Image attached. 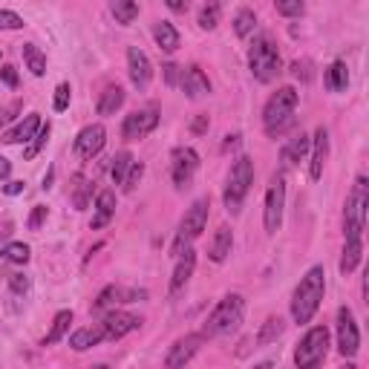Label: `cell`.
<instances>
[{
    "instance_id": "obj_50",
    "label": "cell",
    "mask_w": 369,
    "mask_h": 369,
    "mask_svg": "<svg viewBox=\"0 0 369 369\" xmlns=\"http://www.w3.org/2000/svg\"><path fill=\"white\" fill-rule=\"evenodd\" d=\"M191 130H194V133H205V130H208V116H199V119L191 124Z\"/></svg>"
},
{
    "instance_id": "obj_49",
    "label": "cell",
    "mask_w": 369,
    "mask_h": 369,
    "mask_svg": "<svg viewBox=\"0 0 369 369\" xmlns=\"http://www.w3.org/2000/svg\"><path fill=\"white\" fill-rule=\"evenodd\" d=\"M165 4H168L170 12H184V9L191 6V0H165Z\"/></svg>"
},
{
    "instance_id": "obj_27",
    "label": "cell",
    "mask_w": 369,
    "mask_h": 369,
    "mask_svg": "<svg viewBox=\"0 0 369 369\" xmlns=\"http://www.w3.org/2000/svg\"><path fill=\"white\" fill-rule=\"evenodd\" d=\"M153 38H156L159 49H165V52H176V49H179V32H176V26L168 23V20H159V23L153 26Z\"/></svg>"
},
{
    "instance_id": "obj_34",
    "label": "cell",
    "mask_w": 369,
    "mask_h": 369,
    "mask_svg": "<svg viewBox=\"0 0 369 369\" xmlns=\"http://www.w3.org/2000/svg\"><path fill=\"white\" fill-rule=\"evenodd\" d=\"M29 245L26 242H9L4 245V251H0V257H4L6 263H15V266H26L29 263Z\"/></svg>"
},
{
    "instance_id": "obj_39",
    "label": "cell",
    "mask_w": 369,
    "mask_h": 369,
    "mask_svg": "<svg viewBox=\"0 0 369 369\" xmlns=\"http://www.w3.org/2000/svg\"><path fill=\"white\" fill-rule=\"evenodd\" d=\"M72 182H76V194H72V202H76L78 211H84L87 202H90V184H87V179H84L81 173H78L76 179H72Z\"/></svg>"
},
{
    "instance_id": "obj_24",
    "label": "cell",
    "mask_w": 369,
    "mask_h": 369,
    "mask_svg": "<svg viewBox=\"0 0 369 369\" xmlns=\"http://www.w3.org/2000/svg\"><path fill=\"white\" fill-rule=\"evenodd\" d=\"M101 341H107L101 326H87V329H78V332H72V335H69V346L76 349V352H84V349H90V346H98Z\"/></svg>"
},
{
    "instance_id": "obj_28",
    "label": "cell",
    "mask_w": 369,
    "mask_h": 369,
    "mask_svg": "<svg viewBox=\"0 0 369 369\" xmlns=\"http://www.w3.org/2000/svg\"><path fill=\"white\" fill-rule=\"evenodd\" d=\"M361 257H363V240H346L344 245V257H341V274H352L355 266L361 263Z\"/></svg>"
},
{
    "instance_id": "obj_20",
    "label": "cell",
    "mask_w": 369,
    "mask_h": 369,
    "mask_svg": "<svg viewBox=\"0 0 369 369\" xmlns=\"http://www.w3.org/2000/svg\"><path fill=\"white\" fill-rule=\"evenodd\" d=\"M312 165H309V176L317 182L323 176V168H326V159H329V130L326 127H317L315 130V139H312Z\"/></svg>"
},
{
    "instance_id": "obj_3",
    "label": "cell",
    "mask_w": 369,
    "mask_h": 369,
    "mask_svg": "<svg viewBox=\"0 0 369 369\" xmlns=\"http://www.w3.org/2000/svg\"><path fill=\"white\" fill-rule=\"evenodd\" d=\"M242 312H245V300H242V294H226V298L216 303V309L208 315V323H205L202 338L231 335V332L242 323Z\"/></svg>"
},
{
    "instance_id": "obj_26",
    "label": "cell",
    "mask_w": 369,
    "mask_h": 369,
    "mask_svg": "<svg viewBox=\"0 0 369 369\" xmlns=\"http://www.w3.org/2000/svg\"><path fill=\"white\" fill-rule=\"evenodd\" d=\"M122 104H124V90L119 84H110L101 93V98H98V113L101 116H113L116 110H122Z\"/></svg>"
},
{
    "instance_id": "obj_40",
    "label": "cell",
    "mask_w": 369,
    "mask_h": 369,
    "mask_svg": "<svg viewBox=\"0 0 369 369\" xmlns=\"http://www.w3.org/2000/svg\"><path fill=\"white\" fill-rule=\"evenodd\" d=\"M274 6H277V12L283 18H300L303 9H306L303 0H274Z\"/></svg>"
},
{
    "instance_id": "obj_43",
    "label": "cell",
    "mask_w": 369,
    "mask_h": 369,
    "mask_svg": "<svg viewBox=\"0 0 369 369\" xmlns=\"http://www.w3.org/2000/svg\"><path fill=\"white\" fill-rule=\"evenodd\" d=\"M141 173H144V165H141V162H133L130 173H127L124 182H122V188H124V191H133V188H136V182L141 179Z\"/></svg>"
},
{
    "instance_id": "obj_32",
    "label": "cell",
    "mask_w": 369,
    "mask_h": 369,
    "mask_svg": "<svg viewBox=\"0 0 369 369\" xmlns=\"http://www.w3.org/2000/svg\"><path fill=\"white\" fill-rule=\"evenodd\" d=\"M69 323H72V312H69V309L58 312V315H55V320H52L49 335L44 338V346H52V344H58V341L66 335V332H69Z\"/></svg>"
},
{
    "instance_id": "obj_13",
    "label": "cell",
    "mask_w": 369,
    "mask_h": 369,
    "mask_svg": "<svg viewBox=\"0 0 369 369\" xmlns=\"http://www.w3.org/2000/svg\"><path fill=\"white\" fill-rule=\"evenodd\" d=\"M139 326H141V317L127 315V312H122V309L107 312L104 320H101V329H104V338H107V341H119V338L127 335V332L139 329Z\"/></svg>"
},
{
    "instance_id": "obj_45",
    "label": "cell",
    "mask_w": 369,
    "mask_h": 369,
    "mask_svg": "<svg viewBox=\"0 0 369 369\" xmlns=\"http://www.w3.org/2000/svg\"><path fill=\"white\" fill-rule=\"evenodd\" d=\"M179 72H182V66H176V64H165V66H162V76H165V84H168V87H176V84H179Z\"/></svg>"
},
{
    "instance_id": "obj_1",
    "label": "cell",
    "mask_w": 369,
    "mask_h": 369,
    "mask_svg": "<svg viewBox=\"0 0 369 369\" xmlns=\"http://www.w3.org/2000/svg\"><path fill=\"white\" fill-rule=\"evenodd\" d=\"M323 294H326V274H323V266H315L306 271V277L298 283V288H294V298H291L294 323H300V326L312 323V317L320 309Z\"/></svg>"
},
{
    "instance_id": "obj_5",
    "label": "cell",
    "mask_w": 369,
    "mask_h": 369,
    "mask_svg": "<svg viewBox=\"0 0 369 369\" xmlns=\"http://www.w3.org/2000/svg\"><path fill=\"white\" fill-rule=\"evenodd\" d=\"M248 66H251V76L257 81H263V84H269V81L277 78L283 61H280L277 44L269 38V35H260V38L251 44V49H248Z\"/></svg>"
},
{
    "instance_id": "obj_12",
    "label": "cell",
    "mask_w": 369,
    "mask_h": 369,
    "mask_svg": "<svg viewBox=\"0 0 369 369\" xmlns=\"http://www.w3.org/2000/svg\"><path fill=\"white\" fill-rule=\"evenodd\" d=\"M159 127V110L156 107H147V110H136V113H130L122 124V136L127 141H139L144 139L147 133H153Z\"/></svg>"
},
{
    "instance_id": "obj_25",
    "label": "cell",
    "mask_w": 369,
    "mask_h": 369,
    "mask_svg": "<svg viewBox=\"0 0 369 369\" xmlns=\"http://www.w3.org/2000/svg\"><path fill=\"white\" fill-rule=\"evenodd\" d=\"M309 144H312V139H309L306 133H298V136H294V139L283 147V165H298V162L309 153Z\"/></svg>"
},
{
    "instance_id": "obj_17",
    "label": "cell",
    "mask_w": 369,
    "mask_h": 369,
    "mask_svg": "<svg viewBox=\"0 0 369 369\" xmlns=\"http://www.w3.org/2000/svg\"><path fill=\"white\" fill-rule=\"evenodd\" d=\"M179 87L184 90V95H188V98H202V95L211 93V81H208V76L199 66H184L179 72Z\"/></svg>"
},
{
    "instance_id": "obj_37",
    "label": "cell",
    "mask_w": 369,
    "mask_h": 369,
    "mask_svg": "<svg viewBox=\"0 0 369 369\" xmlns=\"http://www.w3.org/2000/svg\"><path fill=\"white\" fill-rule=\"evenodd\" d=\"M47 141H49V124H41V127H38V133L32 136L29 147L23 151V159H35V156H38V153L44 151V144H47Z\"/></svg>"
},
{
    "instance_id": "obj_29",
    "label": "cell",
    "mask_w": 369,
    "mask_h": 369,
    "mask_svg": "<svg viewBox=\"0 0 369 369\" xmlns=\"http://www.w3.org/2000/svg\"><path fill=\"white\" fill-rule=\"evenodd\" d=\"M326 87L332 93H344L349 87V69H346L344 61H335V64L326 69Z\"/></svg>"
},
{
    "instance_id": "obj_38",
    "label": "cell",
    "mask_w": 369,
    "mask_h": 369,
    "mask_svg": "<svg viewBox=\"0 0 369 369\" xmlns=\"http://www.w3.org/2000/svg\"><path fill=\"white\" fill-rule=\"evenodd\" d=\"M219 0H205V6H202V12H199V26L202 29H213L216 23H219Z\"/></svg>"
},
{
    "instance_id": "obj_48",
    "label": "cell",
    "mask_w": 369,
    "mask_h": 369,
    "mask_svg": "<svg viewBox=\"0 0 369 369\" xmlns=\"http://www.w3.org/2000/svg\"><path fill=\"white\" fill-rule=\"evenodd\" d=\"M291 72H294V78H303V81H306V78H309V64H306V61H303V64L294 61V64H291Z\"/></svg>"
},
{
    "instance_id": "obj_35",
    "label": "cell",
    "mask_w": 369,
    "mask_h": 369,
    "mask_svg": "<svg viewBox=\"0 0 369 369\" xmlns=\"http://www.w3.org/2000/svg\"><path fill=\"white\" fill-rule=\"evenodd\" d=\"M283 329H286L283 317H269V320L263 323V329H260V335H257V344H260V346H269L271 341H277V338L283 335Z\"/></svg>"
},
{
    "instance_id": "obj_4",
    "label": "cell",
    "mask_w": 369,
    "mask_h": 369,
    "mask_svg": "<svg viewBox=\"0 0 369 369\" xmlns=\"http://www.w3.org/2000/svg\"><path fill=\"white\" fill-rule=\"evenodd\" d=\"M366 208H369V182H366V176H358L349 197H346V208H344V234H346V240H363Z\"/></svg>"
},
{
    "instance_id": "obj_33",
    "label": "cell",
    "mask_w": 369,
    "mask_h": 369,
    "mask_svg": "<svg viewBox=\"0 0 369 369\" xmlns=\"http://www.w3.org/2000/svg\"><path fill=\"white\" fill-rule=\"evenodd\" d=\"M130 168H133V156H130L127 151L116 153L113 159H110V179H113L116 184H122V182H124V176L130 173Z\"/></svg>"
},
{
    "instance_id": "obj_9",
    "label": "cell",
    "mask_w": 369,
    "mask_h": 369,
    "mask_svg": "<svg viewBox=\"0 0 369 369\" xmlns=\"http://www.w3.org/2000/svg\"><path fill=\"white\" fill-rule=\"evenodd\" d=\"M283 205H286V179H283V173H277V176L271 179V184H269L266 208H263V223H266V231H269V234H277V231H280Z\"/></svg>"
},
{
    "instance_id": "obj_31",
    "label": "cell",
    "mask_w": 369,
    "mask_h": 369,
    "mask_svg": "<svg viewBox=\"0 0 369 369\" xmlns=\"http://www.w3.org/2000/svg\"><path fill=\"white\" fill-rule=\"evenodd\" d=\"M23 61H26V69L32 72V76H44V72H47V55L38 49V47H35V44H23Z\"/></svg>"
},
{
    "instance_id": "obj_11",
    "label": "cell",
    "mask_w": 369,
    "mask_h": 369,
    "mask_svg": "<svg viewBox=\"0 0 369 369\" xmlns=\"http://www.w3.org/2000/svg\"><path fill=\"white\" fill-rule=\"evenodd\" d=\"M338 349L344 358H355L361 349V332H358V323H355V315L349 306L338 309Z\"/></svg>"
},
{
    "instance_id": "obj_19",
    "label": "cell",
    "mask_w": 369,
    "mask_h": 369,
    "mask_svg": "<svg viewBox=\"0 0 369 369\" xmlns=\"http://www.w3.org/2000/svg\"><path fill=\"white\" fill-rule=\"evenodd\" d=\"M139 298H147V291H136V288H122V286H107L101 294H98V300L93 303L95 312L101 309H110V306H116V303H133Z\"/></svg>"
},
{
    "instance_id": "obj_18",
    "label": "cell",
    "mask_w": 369,
    "mask_h": 369,
    "mask_svg": "<svg viewBox=\"0 0 369 369\" xmlns=\"http://www.w3.org/2000/svg\"><path fill=\"white\" fill-rule=\"evenodd\" d=\"M199 344H202V335H184V338H179V341L170 346V352H168V358H165V366H168V369L184 366V363H188V361L197 355Z\"/></svg>"
},
{
    "instance_id": "obj_23",
    "label": "cell",
    "mask_w": 369,
    "mask_h": 369,
    "mask_svg": "<svg viewBox=\"0 0 369 369\" xmlns=\"http://www.w3.org/2000/svg\"><path fill=\"white\" fill-rule=\"evenodd\" d=\"M231 248H234V234H231L228 226H223V228H216V234H213V240H211L208 257H211L213 263H226L228 254H231Z\"/></svg>"
},
{
    "instance_id": "obj_30",
    "label": "cell",
    "mask_w": 369,
    "mask_h": 369,
    "mask_svg": "<svg viewBox=\"0 0 369 369\" xmlns=\"http://www.w3.org/2000/svg\"><path fill=\"white\" fill-rule=\"evenodd\" d=\"M110 12H113L116 23L130 26L139 18V4H136V0H110Z\"/></svg>"
},
{
    "instance_id": "obj_6",
    "label": "cell",
    "mask_w": 369,
    "mask_h": 369,
    "mask_svg": "<svg viewBox=\"0 0 369 369\" xmlns=\"http://www.w3.org/2000/svg\"><path fill=\"white\" fill-rule=\"evenodd\" d=\"M251 184H254V162L248 156H240L234 162L231 173H228V184H226V194H223L226 208L231 213H240V208H242V202H245V197L251 191Z\"/></svg>"
},
{
    "instance_id": "obj_36",
    "label": "cell",
    "mask_w": 369,
    "mask_h": 369,
    "mask_svg": "<svg viewBox=\"0 0 369 369\" xmlns=\"http://www.w3.org/2000/svg\"><path fill=\"white\" fill-rule=\"evenodd\" d=\"M257 26V15L251 9H240L237 18H234V32H237V38H248V35L254 32Z\"/></svg>"
},
{
    "instance_id": "obj_41",
    "label": "cell",
    "mask_w": 369,
    "mask_h": 369,
    "mask_svg": "<svg viewBox=\"0 0 369 369\" xmlns=\"http://www.w3.org/2000/svg\"><path fill=\"white\" fill-rule=\"evenodd\" d=\"M0 29H23V18L12 9H0Z\"/></svg>"
},
{
    "instance_id": "obj_10",
    "label": "cell",
    "mask_w": 369,
    "mask_h": 369,
    "mask_svg": "<svg viewBox=\"0 0 369 369\" xmlns=\"http://www.w3.org/2000/svg\"><path fill=\"white\" fill-rule=\"evenodd\" d=\"M199 168V153L194 151V147H176V151L170 153V173H173V184L176 188H188L194 173Z\"/></svg>"
},
{
    "instance_id": "obj_8",
    "label": "cell",
    "mask_w": 369,
    "mask_h": 369,
    "mask_svg": "<svg viewBox=\"0 0 369 369\" xmlns=\"http://www.w3.org/2000/svg\"><path fill=\"white\" fill-rule=\"evenodd\" d=\"M208 208H211L208 199H197L188 211H184L182 223H179L176 242H173V251H176V254H179L182 248H188V245H191V242L205 231V226H208Z\"/></svg>"
},
{
    "instance_id": "obj_14",
    "label": "cell",
    "mask_w": 369,
    "mask_h": 369,
    "mask_svg": "<svg viewBox=\"0 0 369 369\" xmlns=\"http://www.w3.org/2000/svg\"><path fill=\"white\" fill-rule=\"evenodd\" d=\"M194 269H197V251L188 245L179 251V260H176V269H173V277H170V298H179L184 291V286L191 283L194 277Z\"/></svg>"
},
{
    "instance_id": "obj_21",
    "label": "cell",
    "mask_w": 369,
    "mask_h": 369,
    "mask_svg": "<svg viewBox=\"0 0 369 369\" xmlns=\"http://www.w3.org/2000/svg\"><path fill=\"white\" fill-rule=\"evenodd\" d=\"M113 213H116V194H113V191H101V194L95 197V216H93V223H90L93 231L110 226Z\"/></svg>"
},
{
    "instance_id": "obj_51",
    "label": "cell",
    "mask_w": 369,
    "mask_h": 369,
    "mask_svg": "<svg viewBox=\"0 0 369 369\" xmlns=\"http://www.w3.org/2000/svg\"><path fill=\"white\" fill-rule=\"evenodd\" d=\"M9 173H12V162L0 156V179H9Z\"/></svg>"
},
{
    "instance_id": "obj_47",
    "label": "cell",
    "mask_w": 369,
    "mask_h": 369,
    "mask_svg": "<svg viewBox=\"0 0 369 369\" xmlns=\"http://www.w3.org/2000/svg\"><path fill=\"white\" fill-rule=\"evenodd\" d=\"M0 78H4L6 87H18V72H15V66H9V64L0 69Z\"/></svg>"
},
{
    "instance_id": "obj_15",
    "label": "cell",
    "mask_w": 369,
    "mask_h": 369,
    "mask_svg": "<svg viewBox=\"0 0 369 369\" xmlns=\"http://www.w3.org/2000/svg\"><path fill=\"white\" fill-rule=\"evenodd\" d=\"M104 141H107V130L101 124H87L78 136H76V153L81 159H95L104 151Z\"/></svg>"
},
{
    "instance_id": "obj_52",
    "label": "cell",
    "mask_w": 369,
    "mask_h": 369,
    "mask_svg": "<svg viewBox=\"0 0 369 369\" xmlns=\"http://www.w3.org/2000/svg\"><path fill=\"white\" fill-rule=\"evenodd\" d=\"M4 191H6L9 197H15V194H20V191H23V182H9V184H6Z\"/></svg>"
},
{
    "instance_id": "obj_44",
    "label": "cell",
    "mask_w": 369,
    "mask_h": 369,
    "mask_svg": "<svg viewBox=\"0 0 369 369\" xmlns=\"http://www.w3.org/2000/svg\"><path fill=\"white\" fill-rule=\"evenodd\" d=\"M47 213H49V211H47L44 205H35V211H32V216H29V223H26V226H29L32 231H38V228L44 226V219H47Z\"/></svg>"
},
{
    "instance_id": "obj_42",
    "label": "cell",
    "mask_w": 369,
    "mask_h": 369,
    "mask_svg": "<svg viewBox=\"0 0 369 369\" xmlns=\"http://www.w3.org/2000/svg\"><path fill=\"white\" fill-rule=\"evenodd\" d=\"M69 95H72L69 84H66V81L58 84V90H55V110H58V113H64V110L69 107Z\"/></svg>"
},
{
    "instance_id": "obj_7",
    "label": "cell",
    "mask_w": 369,
    "mask_h": 369,
    "mask_svg": "<svg viewBox=\"0 0 369 369\" xmlns=\"http://www.w3.org/2000/svg\"><path fill=\"white\" fill-rule=\"evenodd\" d=\"M326 349H329V329L315 326L300 338V344L294 346V363L300 369H312L326 358Z\"/></svg>"
},
{
    "instance_id": "obj_16",
    "label": "cell",
    "mask_w": 369,
    "mask_h": 369,
    "mask_svg": "<svg viewBox=\"0 0 369 369\" xmlns=\"http://www.w3.org/2000/svg\"><path fill=\"white\" fill-rule=\"evenodd\" d=\"M127 72H130V81L133 87L144 90L153 78V66H151V58H147L139 47H130L127 49Z\"/></svg>"
},
{
    "instance_id": "obj_2",
    "label": "cell",
    "mask_w": 369,
    "mask_h": 369,
    "mask_svg": "<svg viewBox=\"0 0 369 369\" xmlns=\"http://www.w3.org/2000/svg\"><path fill=\"white\" fill-rule=\"evenodd\" d=\"M294 113H298V90L294 87H280L263 110V127L266 136L277 139L283 133H288L294 127Z\"/></svg>"
},
{
    "instance_id": "obj_46",
    "label": "cell",
    "mask_w": 369,
    "mask_h": 369,
    "mask_svg": "<svg viewBox=\"0 0 369 369\" xmlns=\"http://www.w3.org/2000/svg\"><path fill=\"white\" fill-rule=\"evenodd\" d=\"M9 286H12V291L23 294V291H29V277L20 274V271H15V274H9Z\"/></svg>"
},
{
    "instance_id": "obj_22",
    "label": "cell",
    "mask_w": 369,
    "mask_h": 369,
    "mask_svg": "<svg viewBox=\"0 0 369 369\" xmlns=\"http://www.w3.org/2000/svg\"><path fill=\"white\" fill-rule=\"evenodd\" d=\"M38 127H41V116H38V113H29L23 122H18L12 130H6V133H4V141H6V144H20V141H29L35 133H38Z\"/></svg>"
}]
</instances>
